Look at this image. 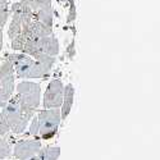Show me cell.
Segmentation results:
<instances>
[{
  "label": "cell",
  "instance_id": "ac0fdd59",
  "mask_svg": "<svg viewBox=\"0 0 160 160\" xmlns=\"http://www.w3.org/2000/svg\"><path fill=\"white\" fill-rule=\"evenodd\" d=\"M3 49V28H0V50Z\"/></svg>",
  "mask_w": 160,
  "mask_h": 160
},
{
  "label": "cell",
  "instance_id": "6da1fadb",
  "mask_svg": "<svg viewBox=\"0 0 160 160\" xmlns=\"http://www.w3.org/2000/svg\"><path fill=\"white\" fill-rule=\"evenodd\" d=\"M60 121V109L40 110L31 119L27 136L41 140H50L57 135Z\"/></svg>",
  "mask_w": 160,
  "mask_h": 160
},
{
  "label": "cell",
  "instance_id": "44dd1931",
  "mask_svg": "<svg viewBox=\"0 0 160 160\" xmlns=\"http://www.w3.org/2000/svg\"><path fill=\"white\" fill-rule=\"evenodd\" d=\"M5 2H8V0H0V5H2V4H4Z\"/></svg>",
  "mask_w": 160,
  "mask_h": 160
},
{
  "label": "cell",
  "instance_id": "52a82bcc",
  "mask_svg": "<svg viewBox=\"0 0 160 160\" xmlns=\"http://www.w3.org/2000/svg\"><path fill=\"white\" fill-rule=\"evenodd\" d=\"M16 90V73L13 64L8 58H4L0 65V109L9 101Z\"/></svg>",
  "mask_w": 160,
  "mask_h": 160
},
{
  "label": "cell",
  "instance_id": "7a4b0ae2",
  "mask_svg": "<svg viewBox=\"0 0 160 160\" xmlns=\"http://www.w3.org/2000/svg\"><path fill=\"white\" fill-rule=\"evenodd\" d=\"M14 68V73L18 78H41L45 79L49 77L52 67L44 64L26 54H7Z\"/></svg>",
  "mask_w": 160,
  "mask_h": 160
},
{
  "label": "cell",
  "instance_id": "8fae6325",
  "mask_svg": "<svg viewBox=\"0 0 160 160\" xmlns=\"http://www.w3.org/2000/svg\"><path fill=\"white\" fill-rule=\"evenodd\" d=\"M22 2L31 10L32 16H35L36 13L40 12V10H45V9L52 8L51 7V0H22Z\"/></svg>",
  "mask_w": 160,
  "mask_h": 160
},
{
  "label": "cell",
  "instance_id": "5bb4252c",
  "mask_svg": "<svg viewBox=\"0 0 160 160\" xmlns=\"http://www.w3.org/2000/svg\"><path fill=\"white\" fill-rule=\"evenodd\" d=\"M9 17V8H8V2L0 5V28H3L8 22Z\"/></svg>",
  "mask_w": 160,
  "mask_h": 160
},
{
  "label": "cell",
  "instance_id": "7c38bea8",
  "mask_svg": "<svg viewBox=\"0 0 160 160\" xmlns=\"http://www.w3.org/2000/svg\"><path fill=\"white\" fill-rule=\"evenodd\" d=\"M41 160H58L60 155V148L58 146H46L41 148L37 154Z\"/></svg>",
  "mask_w": 160,
  "mask_h": 160
},
{
  "label": "cell",
  "instance_id": "277c9868",
  "mask_svg": "<svg viewBox=\"0 0 160 160\" xmlns=\"http://www.w3.org/2000/svg\"><path fill=\"white\" fill-rule=\"evenodd\" d=\"M21 52L36 60H38L44 55L57 57L59 54V41L54 33H50L48 36H42L27 41L22 48Z\"/></svg>",
  "mask_w": 160,
  "mask_h": 160
},
{
  "label": "cell",
  "instance_id": "e0dca14e",
  "mask_svg": "<svg viewBox=\"0 0 160 160\" xmlns=\"http://www.w3.org/2000/svg\"><path fill=\"white\" fill-rule=\"evenodd\" d=\"M10 129H9V127H8V124L5 123V121L4 119L0 117V136H4V135H7V133L9 132Z\"/></svg>",
  "mask_w": 160,
  "mask_h": 160
},
{
  "label": "cell",
  "instance_id": "d6986e66",
  "mask_svg": "<svg viewBox=\"0 0 160 160\" xmlns=\"http://www.w3.org/2000/svg\"><path fill=\"white\" fill-rule=\"evenodd\" d=\"M57 2H58V3H68V4H69L71 2H73V0H57Z\"/></svg>",
  "mask_w": 160,
  "mask_h": 160
},
{
  "label": "cell",
  "instance_id": "3957f363",
  "mask_svg": "<svg viewBox=\"0 0 160 160\" xmlns=\"http://www.w3.org/2000/svg\"><path fill=\"white\" fill-rule=\"evenodd\" d=\"M33 115V113L26 110L19 104L18 98L16 95H12L9 101L3 106L2 112H0V117L5 121L9 129L16 135H21L26 131L28 122Z\"/></svg>",
  "mask_w": 160,
  "mask_h": 160
},
{
  "label": "cell",
  "instance_id": "2e32d148",
  "mask_svg": "<svg viewBox=\"0 0 160 160\" xmlns=\"http://www.w3.org/2000/svg\"><path fill=\"white\" fill-rule=\"evenodd\" d=\"M76 40L74 38H72V41H71V44L68 45V48H67V51H65V54H67V58L68 59H71V60H73L74 59V57H76Z\"/></svg>",
  "mask_w": 160,
  "mask_h": 160
},
{
  "label": "cell",
  "instance_id": "ffe728a7",
  "mask_svg": "<svg viewBox=\"0 0 160 160\" xmlns=\"http://www.w3.org/2000/svg\"><path fill=\"white\" fill-rule=\"evenodd\" d=\"M28 160H41V159H40V156H38V155H35V156H32V158H30Z\"/></svg>",
  "mask_w": 160,
  "mask_h": 160
},
{
  "label": "cell",
  "instance_id": "30bf717a",
  "mask_svg": "<svg viewBox=\"0 0 160 160\" xmlns=\"http://www.w3.org/2000/svg\"><path fill=\"white\" fill-rule=\"evenodd\" d=\"M73 101H74V87L72 83H68L67 86H64V94H63V101L60 105V118L62 121L67 119V117L69 115L72 106H73Z\"/></svg>",
  "mask_w": 160,
  "mask_h": 160
},
{
  "label": "cell",
  "instance_id": "9c48e42d",
  "mask_svg": "<svg viewBox=\"0 0 160 160\" xmlns=\"http://www.w3.org/2000/svg\"><path fill=\"white\" fill-rule=\"evenodd\" d=\"M40 149H41V142L40 138H27L18 141L14 145L13 149V155L18 160H28L30 158L35 156L38 154Z\"/></svg>",
  "mask_w": 160,
  "mask_h": 160
},
{
  "label": "cell",
  "instance_id": "ba28073f",
  "mask_svg": "<svg viewBox=\"0 0 160 160\" xmlns=\"http://www.w3.org/2000/svg\"><path fill=\"white\" fill-rule=\"evenodd\" d=\"M64 94V85L60 79L54 78L49 82L44 95V109H59Z\"/></svg>",
  "mask_w": 160,
  "mask_h": 160
},
{
  "label": "cell",
  "instance_id": "8992f818",
  "mask_svg": "<svg viewBox=\"0 0 160 160\" xmlns=\"http://www.w3.org/2000/svg\"><path fill=\"white\" fill-rule=\"evenodd\" d=\"M17 94L19 104L26 110L31 113H36L40 105V95H41V87L36 82L22 81L17 85Z\"/></svg>",
  "mask_w": 160,
  "mask_h": 160
},
{
  "label": "cell",
  "instance_id": "9a60e30c",
  "mask_svg": "<svg viewBox=\"0 0 160 160\" xmlns=\"http://www.w3.org/2000/svg\"><path fill=\"white\" fill-rule=\"evenodd\" d=\"M77 18V9H76V3L74 0L69 3V12H68V17H67V23H73Z\"/></svg>",
  "mask_w": 160,
  "mask_h": 160
},
{
  "label": "cell",
  "instance_id": "5b68a950",
  "mask_svg": "<svg viewBox=\"0 0 160 160\" xmlns=\"http://www.w3.org/2000/svg\"><path fill=\"white\" fill-rule=\"evenodd\" d=\"M50 33H52V27H49V26H46L41 22L32 19L27 24H24L21 32L12 40V49L16 51H21L22 48L24 46V44L30 41V40L48 36Z\"/></svg>",
  "mask_w": 160,
  "mask_h": 160
},
{
  "label": "cell",
  "instance_id": "4fadbf2b",
  "mask_svg": "<svg viewBox=\"0 0 160 160\" xmlns=\"http://www.w3.org/2000/svg\"><path fill=\"white\" fill-rule=\"evenodd\" d=\"M12 154V148H10V142L7 138L0 137V160L8 159Z\"/></svg>",
  "mask_w": 160,
  "mask_h": 160
}]
</instances>
